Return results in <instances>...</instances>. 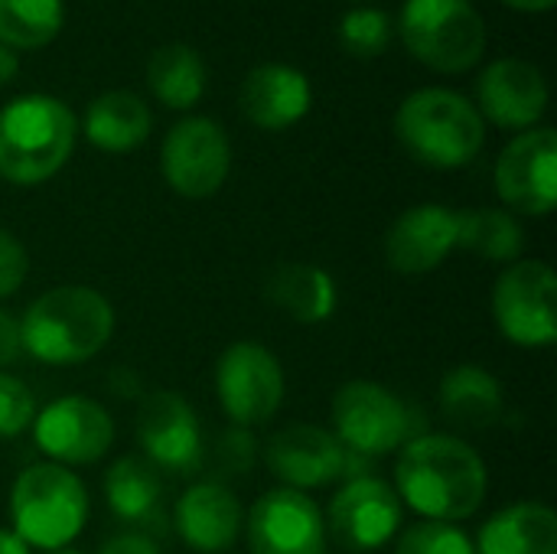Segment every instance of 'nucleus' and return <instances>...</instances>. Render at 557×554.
<instances>
[{"label":"nucleus","mask_w":557,"mask_h":554,"mask_svg":"<svg viewBox=\"0 0 557 554\" xmlns=\"http://www.w3.org/2000/svg\"><path fill=\"white\" fill-rule=\"evenodd\" d=\"M486 460L454 434H418L401 444L395 493L431 522H467L486 503Z\"/></svg>","instance_id":"f257e3e1"},{"label":"nucleus","mask_w":557,"mask_h":554,"mask_svg":"<svg viewBox=\"0 0 557 554\" xmlns=\"http://www.w3.org/2000/svg\"><path fill=\"white\" fill-rule=\"evenodd\" d=\"M111 300L88 284H59L20 317V343L42 366H82L114 336Z\"/></svg>","instance_id":"f03ea898"},{"label":"nucleus","mask_w":557,"mask_h":554,"mask_svg":"<svg viewBox=\"0 0 557 554\" xmlns=\"http://www.w3.org/2000/svg\"><path fill=\"white\" fill-rule=\"evenodd\" d=\"M78 121L52 95H20L0 108V180L39 186L72 157Z\"/></svg>","instance_id":"7ed1b4c3"},{"label":"nucleus","mask_w":557,"mask_h":554,"mask_svg":"<svg viewBox=\"0 0 557 554\" xmlns=\"http://www.w3.org/2000/svg\"><path fill=\"white\" fill-rule=\"evenodd\" d=\"M395 137L424 167L460 170L486 144V121L476 104L454 88H418L395 111Z\"/></svg>","instance_id":"20e7f679"},{"label":"nucleus","mask_w":557,"mask_h":554,"mask_svg":"<svg viewBox=\"0 0 557 554\" xmlns=\"http://www.w3.org/2000/svg\"><path fill=\"white\" fill-rule=\"evenodd\" d=\"M85 483L59 464L26 467L10 490V522L13 535L26 549L55 552L69 549L88 522Z\"/></svg>","instance_id":"39448f33"},{"label":"nucleus","mask_w":557,"mask_h":554,"mask_svg":"<svg viewBox=\"0 0 557 554\" xmlns=\"http://www.w3.org/2000/svg\"><path fill=\"white\" fill-rule=\"evenodd\" d=\"M401 39L428 69L460 75L486 52V23L470 0H405Z\"/></svg>","instance_id":"423d86ee"},{"label":"nucleus","mask_w":557,"mask_h":554,"mask_svg":"<svg viewBox=\"0 0 557 554\" xmlns=\"http://www.w3.org/2000/svg\"><path fill=\"white\" fill-rule=\"evenodd\" d=\"M496 330L519 349H548L557 340V281L548 261L519 258L493 287Z\"/></svg>","instance_id":"0eeeda50"},{"label":"nucleus","mask_w":557,"mask_h":554,"mask_svg":"<svg viewBox=\"0 0 557 554\" xmlns=\"http://www.w3.org/2000/svg\"><path fill=\"white\" fill-rule=\"evenodd\" d=\"M333 434L349 454L385 457L411 438L408 405L372 379H352L333 395Z\"/></svg>","instance_id":"6e6552de"},{"label":"nucleus","mask_w":557,"mask_h":554,"mask_svg":"<svg viewBox=\"0 0 557 554\" xmlns=\"http://www.w3.org/2000/svg\"><path fill=\"white\" fill-rule=\"evenodd\" d=\"M281 359L258 340L232 343L215 362V395L235 428H258L271 421L284 402Z\"/></svg>","instance_id":"1a4fd4ad"},{"label":"nucleus","mask_w":557,"mask_h":554,"mask_svg":"<svg viewBox=\"0 0 557 554\" xmlns=\"http://www.w3.org/2000/svg\"><path fill=\"white\" fill-rule=\"evenodd\" d=\"M160 170L166 186L183 199L215 196L232 170V144L225 127L202 114L176 121L163 137Z\"/></svg>","instance_id":"9d476101"},{"label":"nucleus","mask_w":557,"mask_h":554,"mask_svg":"<svg viewBox=\"0 0 557 554\" xmlns=\"http://www.w3.org/2000/svg\"><path fill=\"white\" fill-rule=\"evenodd\" d=\"M405 526V506L392 483L382 477L362 473L349 477L326 509V532L339 549L352 554H369L385 549Z\"/></svg>","instance_id":"9b49d317"},{"label":"nucleus","mask_w":557,"mask_h":554,"mask_svg":"<svg viewBox=\"0 0 557 554\" xmlns=\"http://www.w3.org/2000/svg\"><path fill=\"white\" fill-rule=\"evenodd\" d=\"M493 183L506 209L516 216H548L557 206V134L532 127L516 134L493 170Z\"/></svg>","instance_id":"f8f14e48"},{"label":"nucleus","mask_w":557,"mask_h":554,"mask_svg":"<svg viewBox=\"0 0 557 554\" xmlns=\"http://www.w3.org/2000/svg\"><path fill=\"white\" fill-rule=\"evenodd\" d=\"M33 441L59 467H85L101 460L114 444L108 408L88 395H62L36 411Z\"/></svg>","instance_id":"ddd939ff"},{"label":"nucleus","mask_w":557,"mask_h":554,"mask_svg":"<svg viewBox=\"0 0 557 554\" xmlns=\"http://www.w3.org/2000/svg\"><path fill=\"white\" fill-rule=\"evenodd\" d=\"M137 444L160 473L193 477L206 460L199 415L180 392H150L137 411Z\"/></svg>","instance_id":"4468645a"},{"label":"nucleus","mask_w":557,"mask_h":554,"mask_svg":"<svg viewBox=\"0 0 557 554\" xmlns=\"http://www.w3.org/2000/svg\"><path fill=\"white\" fill-rule=\"evenodd\" d=\"M251 554H326V519L323 509L300 490L264 493L245 522Z\"/></svg>","instance_id":"2eb2a0df"},{"label":"nucleus","mask_w":557,"mask_h":554,"mask_svg":"<svg viewBox=\"0 0 557 554\" xmlns=\"http://www.w3.org/2000/svg\"><path fill=\"white\" fill-rule=\"evenodd\" d=\"M346 447L339 438L320 424H287L274 431L264 444V464L274 480L287 490H320L346 473Z\"/></svg>","instance_id":"dca6fc26"},{"label":"nucleus","mask_w":557,"mask_h":554,"mask_svg":"<svg viewBox=\"0 0 557 554\" xmlns=\"http://www.w3.org/2000/svg\"><path fill=\"white\" fill-rule=\"evenodd\" d=\"M476 111L483 114V121L522 134L539 127L548 108V82L535 62L506 56L483 69V75L476 78Z\"/></svg>","instance_id":"f3484780"},{"label":"nucleus","mask_w":557,"mask_h":554,"mask_svg":"<svg viewBox=\"0 0 557 554\" xmlns=\"http://www.w3.org/2000/svg\"><path fill=\"white\" fill-rule=\"evenodd\" d=\"M457 248V212L437 202L405 209L385 232V261L392 271L418 278L437 271Z\"/></svg>","instance_id":"a211bd4d"},{"label":"nucleus","mask_w":557,"mask_h":554,"mask_svg":"<svg viewBox=\"0 0 557 554\" xmlns=\"http://www.w3.org/2000/svg\"><path fill=\"white\" fill-rule=\"evenodd\" d=\"M173 526L193 552L222 554L238 542L245 529V513L238 496L225 483L199 480L176 500Z\"/></svg>","instance_id":"6ab92c4d"},{"label":"nucleus","mask_w":557,"mask_h":554,"mask_svg":"<svg viewBox=\"0 0 557 554\" xmlns=\"http://www.w3.org/2000/svg\"><path fill=\"white\" fill-rule=\"evenodd\" d=\"M242 111L261 131H287L313 104L310 78L287 62H261L242 82Z\"/></svg>","instance_id":"aec40b11"},{"label":"nucleus","mask_w":557,"mask_h":554,"mask_svg":"<svg viewBox=\"0 0 557 554\" xmlns=\"http://www.w3.org/2000/svg\"><path fill=\"white\" fill-rule=\"evenodd\" d=\"M150 127H153V114L147 101L131 88H111L95 95L82 118V131L88 144L104 153L137 150L150 137Z\"/></svg>","instance_id":"412c9836"},{"label":"nucleus","mask_w":557,"mask_h":554,"mask_svg":"<svg viewBox=\"0 0 557 554\" xmlns=\"http://www.w3.org/2000/svg\"><path fill=\"white\" fill-rule=\"evenodd\" d=\"M264 297L277 310H284L294 323H304V327L326 323L339 304L336 281L330 278V271H323L310 261L277 264L264 284Z\"/></svg>","instance_id":"4be33fe9"},{"label":"nucleus","mask_w":557,"mask_h":554,"mask_svg":"<svg viewBox=\"0 0 557 554\" xmlns=\"http://www.w3.org/2000/svg\"><path fill=\"white\" fill-rule=\"evenodd\" d=\"M476 554H557V516L545 503H512L486 519Z\"/></svg>","instance_id":"5701e85b"},{"label":"nucleus","mask_w":557,"mask_h":554,"mask_svg":"<svg viewBox=\"0 0 557 554\" xmlns=\"http://www.w3.org/2000/svg\"><path fill=\"white\" fill-rule=\"evenodd\" d=\"M437 402H441L444 418L454 421L457 428L483 431L503 418L506 392L486 366L460 362V366L447 369V376L441 379Z\"/></svg>","instance_id":"b1692460"},{"label":"nucleus","mask_w":557,"mask_h":554,"mask_svg":"<svg viewBox=\"0 0 557 554\" xmlns=\"http://www.w3.org/2000/svg\"><path fill=\"white\" fill-rule=\"evenodd\" d=\"M147 85L160 104L186 111L206 95V62L193 46L166 42L147 62Z\"/></svg>","instance_id":"393cba45"},{"label":"nucleus","mask_w":557,"mask_h":554,"mask_svg":"<svg viewBox=\"0 0 557 554\" xmlns=\"http://www.w3.org/2000/svg\"><path fill=\"white\" fill-rule=\"evenodd\" d=\"M457 248H467L486 261L512 264L522 258L525 229L509 209L483 206V209H460L457 212Z\"/></svg>","instance_id":"a878e982"},{"label":"nucleus","mask_w":557,"mask_h":554,"mask_svg":"<svg viewBox=\"0 0 557 554\" xmlns=\"http://www.w3.org/2000/svg\"><path fill=\"white\" fill-rule=\"evenodd\" d=\"M160 493H163L160 470L144 457H134V454L117 457L104 473V500H108V509L121 522L153 519L160 506Z\"/></svg>","instance_id":"bb28decb"},{"label":"nucleus","mask_w":557,"mask_h":554,"mask_svg":"<svg viewBox=\"0 0 557 554\" xmlns=\"http://www.w3.org/2000/svg\"><path fill=\"white\" fill-rule=\"evenodd\" d=\"M65 23L62 0H0V46L42 49Z\"/></svg>","instance_id":"cd10ccee"},{"label":"nucleus","mask_w":557,"mask_h":554,"mask_svg":"<svg viewBox=\"0 0 557 554\" xmlns=\"http://www.w3.org/2000/svg\"><path fill=\"white\" fill-rule=\"evenodd\" d=\"M339 42L346 52L352 56H362V59H372V56H382L392 42V20L385 10H375V7H359L352 13L343 16L339 23Z\"/></svg>","instance_id":"c85d7f7f"},{"label":"nucleus","mask_w":557,"mask_h":554,"mask_svg":"<svg viewBox=\"0 0 557 554\" xmlns=\"http://www.w3.org/2000/svg\"><path fill=\"white\" fill-rule=\"evenodd\" d=\"M395 554H476L473 539L450 526V522H431L421 519L395 535Z\"/></svg>","instance_id":"c756f323"},{"label":"nucleus","mask_w":557,"mask_h":554,"mask_svg":"<svg viewBox=\"0 0 557 554\" xmlns=\"http://www.w3.org/2000/svg\"><path fill=\"white\" fill-rule=\"evenodd\" d=\"M36 421V395L10 372H0V438H20Z\"/></svg>","instance_id":"7c9ffc66"},{"label":"nucleus","mask_w":557,"mask_h":554,"mask_svg":"<svg viewBox=\"0 0 557 554\" xmlns=\"http://www.w3.org/2000/svg\"><path fill=\"white\" fill-rule=\"evenodd\" d=\"M258 464V438L248 428H228L219 441H215V467L222 470V477L235 480V477H248Z\"/></svg>","instance_id":"2f4dec72"},{"label":"nucleus","mask_w":557,"mask_h":554,"mask_svg":"<svg viewBox=\"0 0 557 554\" xmlns=\"http://www.w3.org/2000/svg\"><path fill=\"white\" fill-rule=\"evenodd\" d=\"M29 274V255L16 235L0 229V300L13 297Z\"/></svg>","instance_id":"473e14b6"},{"label":"nucleus","mask_w":557,"mask_h":554,"mask_svg":"<svg viewBox=\"0 0 557 554\" xmlns=\"http://www.w3.org/2000/svg\"><path fill=\"white\" fill-rule=\"evenodd\" d=\"M95 554H160V549L144 532H121V535L108 539Z\"/></svg>","instance_id":"72a5a7b5"},{"label":"nucleus","mask_w":557,"mask_h":554,"mask_svg":"<svg viewBox=\"0 0 557 554\" xmlns=\"http://www.w3.org/2000/svg\"><path fill=\"white\" fill-rule=\"evenodd\" d=\"M23 353V343H20V320L10 317L7 310H0V372Z\"/></svg>","instance_id":"f704fd0d"},{"label":"nucleus","mask_w":557,"mask_h":554,"mask_svg":"<svg viewBox=\"0 0 557 554\" xmlns=\"http://www.w3.org/2000/svg\"><path fill=\"white\" fill-rule=\"evenodd\" d=\"M16 69H20L16 52H13V49H7V46H0V85H3V82H10V78L16 75Z\"/></svg>","instance_id":"c9c22d12"},{"label":"nucleus","mask_w":557,"mask_h":554,"mask_svg":"<svg viewBox=\"0 0 557 554\" xmlns=\"http://www.w3.org/2000/svg\"><path fill=\"white\" fill-rule=\"evenodd\" d=\"M0 554H29V549L10 529H0Z\"/></svg>","instance_id":"e433bc0d"},{"label":"nucleus","mask_w":557,"mask_h":554,"mask_svg":"<svg viewBox=\"0 0 557 554\" xmlns=\"http://www.w3.org/2000/svg\"><path fill=\"white\" fill-rule=\"evenodd\" d=\"M503 3H509L516 10H525V13H545V10L555 7L557 0H503Z\"/></svg>","instance_id":"4c0bfd02"},{"label":"nucleus","mask_w":557,"mask_h":554,"mask_svg":"<svg viewBox=\"0 0 557 554\" xmlns=\"http://www.w3.org/2000/svg\"><path fill=\"white\" fill-rule=\"evenodd\" d=\"M42 554H82V552H75V549H55V552H42Z\"/></svg>","instance_id":"58836bf2"}]
</instances>
